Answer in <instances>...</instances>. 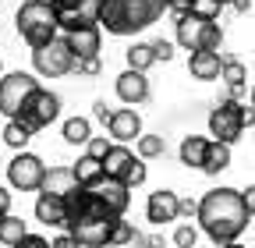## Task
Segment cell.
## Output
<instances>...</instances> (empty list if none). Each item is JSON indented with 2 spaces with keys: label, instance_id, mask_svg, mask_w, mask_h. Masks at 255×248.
<instances>
[{
  "label": "cell",
  "instance_id": "1",
  "mask_svg": "<svg viewBox=\"0 0 255 248\" xmlns=\"http://www.w3.org/2000/svg\"><path fill=\"white\" fill-rule=\"evenodd\" d=\"M121 220L124 216L114 213L96 188H75L68 195V234L82 248H107Z\"/></svg>",
  "mask_w": 255,
  "mask_h": 248
},
{
  "label": "cell",
  "instance_id": "2",
  "mask_svg": "<svg viewBox=\"0 0 255 248\" xmlns=\"http://www.w3.org/2000/svg\"><path fill=\"white\" fill-rule=\"evenodd\" d=\"M252 213L241 199L238 188H213L199 199V231L220 248V245H231L248 231Z\"/></svg>",
  "mask_w": 255,
  "mask_h": 248
},
{
  "label": "cell",
  "instance_id": "3",
  "mask_svg": "<svg viewBox=\"0 0 255 248\" xmlns=\"http://www.w3.org/2000/svg\"><path fill=\"white\" fill-rule=\"evenodd\" d=\"M163 11H170V0H103L100 28H107L110 36H135L156 25Z\"/></svg>",
  "mask_w": 255,
  "mask_h": 248
},
{
  "label": "cell",
  "instance_id": "4",
  "mask_svg": "<svg viewBox=\"0 0 255 248\" xmlns=\"http://www.w3.org/2000/svg\"><path fill=\"white\" fill-rule=\"evenodd\" d=\"M14 28L28 43V50H39L60 36V21H57V11L50 0H25L14 11Z\"/></svg>",
  "mask_w": 255,
  "mask_h": 248
},
{
  "label": "cell",
  "instance_id": "5",
  "mask_svg": "<svg viewBox=\"0 0 255 248\" xmlns=\"http://www.w3.org/2000/svg\"><path fill=\"white\" fill-rule=\"evenodd\" d=\"M252 124H255V107H245L234 96L209 110V135L213 142H223V145H234Z\"/></svg>",
  "mask_w": 255,
  "mask_h": 248
},
{
  "label": "cell",
  "instance_id": "6",
  "mask_svg": "<svg viewBox=\"0 0 255 248\" xmlns=\"http://www.w3.org/2000/svg\"><path fill=\"white\" fill-rule=\"evenodd\" d=\"M174 25H177V28H174V43H177L181 50H188V53L220 50V43H223V28H220V21L199 18V14H191V11L177 14Z\"/></svg>",
  "mask_w": 255,
  "mask_h": 248
},
{
  "label": "cell",
  "instance_id": "7",
  "mask_svg": "<svg viewBox=\"0 0 255 248\" xmlns=\"http://www.w3.org/2000/svg\"><path fill=\"white\" fill-rule=\"evenodd\" d=\"M32 68H36L39 78H64V75L78 71V57L68 46V36H57L53 43L32 50Z\"/></svg>",
  "mask_w": 255,
  "mask_h": 248
},
{
  "label": "cell",
  "instance_id": "8",
  "mask_svg": "<svg viewBox=\"0 0 255 248\" xmlns=\"http://www.w3.org/2000/svg\"><path fill=\"white\" fill-rule=\"evenodd\" d=\"M57 117H60V96L39 85V89L32 92L28 100H25V107L18 110V117H14V121H21L25 128H28L32 135H36V131L50 128V124H53Z\"/></svg>",
  "mask_w": 255,
  "mask_h": 248
},
{
  "label": "cell",
  "instance_id": "9",
  "mask_svg": "<svg viewBox=\"0 0 255 248\" xmlns=\"http://www.w3.org/2000/svg\"><path fill=\"white\" fill-rule=\"evenodd\" d=\"M36 89H39V78L28 75V71H7V75H0V114H4L7 121H14L18 110L25 107V100Z\"/></svg>",
  "mask_w": 255,
  "mask_h": 248
},
{
  "label": "cell",
  "instance_id": "10",
  "mask_svg": "<svg viewBox=\"0 0 255 248\" xmlns=\"http://www.w3.org/2000/svg\"><path fill=\"white\" fill-rule=\"evenodd\" d=\"M46 163L36 156V152H14V160L7 163V184L14 192H39L43 188V177H46Z\"/></svg>",
  "mask_w": 255,
  "mask_h": 248
},
{
  "label": "cell",
  "instance_id": "11",
  "mask_svg": "<svg viewBox=\"0 0 255 248\" xmlns=\"http://www.w3.org/2000/svg\"><path fill=\"white\" fill-rule=\"evenodd\" d=\"M50 4L57 11V21H60L64 36L75 32V28H85V25H100L103 0H50Z\"/></svg>",
  "mask_w": 255,
  "mask_h": 248
},
{
  "label": "cell",
  "instance_id": "12",
  "mask_svg": "<svg viewBox=\"0 0 255 248\" xmlns=\"http://www.w3.org/2000/svg\"><path fill=\"white\" fill-rule=\"evenodd\" d=\"M145 220H149L152 227H163V224L181 220V195L170 192V188L149 192V199H145Z\"/></svg>",
  "mask_w": 255,
  "mask_h": 248
},
{
  "label": "cell",
  "instance_id": "13",
  "mask_svg": "<svg viewBox=\"0 0 255 248\" xmlns=\"http://www.w3.org/2000/svg\"><path fill=\"white\" fill-rule=\"evenodd\" d=\"M107 135H110L114 142H121V145L138 142V138H142V117H138V110H135V107L114 110V117H110V124H107Z\"/></svg>",
  "mask_w": 255,
  "mask_h": 248
},
{
  "label": "cell",
  "instance_id": "14",
  "mask_svg": "<svg viewBox=\"0 0 255 248\" xmlns=\"http://www.w3.org/2000/svg\"><path fill=\"white\" fill-rule=\"evenodd\" d=\"M114 89H117V100L128 103V107H138V103L149 100V78H145V71H135V68L121 71Z\"/></svg>",
  "mask_w": 255,
  "mask_h": 248
},
{
  "label": "cell",
  "instance_id": "15",
  "mask_svg": "<svg viewBox=\"0 0 255 248\" xmlns=\"http://www.w3.org/2000/svg\"><path fill=\"white\" fill-rule=\"evenodd\" d=\"M36 220L43 227H60V231H68V199H57V195H43L36 199Z\"/></svg>",
  "mask_w": 255,
  "mask_h": 248
},
{
  "label": "cell",
  "instance_id": "16",
  "mask_svg": "<svg viewBox=\"0 0 255 248\" xmlns=\"http://www.w3.org/2000/svg\"><path fill=\"white\" fill-rule=\"evenodd\" d=\"M188 75L199 78V82H220L223 75V57L220 50H199L188 57Z\"/></svg>",
  "mask_w": 255,
  "mask_h": 248
},
{
  "label": "cell",
  "instance_id": "17",
  "mask_svg": "<svg viewBox=\"0 0 255 248\" xmlns=\"http://www.w3.org/2000/svg\"><path fill=\"white\" fill-rule=\"evenodd\" d=\"M68 46L75 50V57H78V60L100 57V46H103V28H100V25L75 28V32H68Z\"/></svg>",
  "mask_w": 255,
  "mask_h": 248
},
{
  "label": "cell",
  "instance_id": "18",
  "mask_svg": "<svg viewBox=\"0 0 255 248\" xmlns=\"http://www.w3.org/2000/svg\"><path fill=\"white\" fill-rule=\"evenodd\" d=\"M75 188H82V184H78V177H75L71 167H50L39 192H43V195H57V199H68Z\"/></svg>",
  "mask_w": 255,
  "mask_h": 248
},
{
  "label": "cell",
  "instance_id": "19",
  "mask_svg": "<svg viewBox=\"0 0 255 248\" xmlns=\"http://www.w3.org/2000/svg\"><path fill=\"white\" fill-rule=\"evenodd\" d=\"M135 163H138V152H131V149L121 145V142H114V149L107 152V160H103L107 177H114V181H128V174H131Z\"/></svg>",
  "mask_w": 255,
  "mask_h": 248
},
{
  "label": "cell",
  "instance_id": "20",
  "mask_svg": "<svg viewBox=\"0 0 255 248\" xmlns=\"http://www.w3.org/2000/svg\"><path fill=\"white\" fill-rule=\"evenodd\" d=\"M209 142H213V138H206V135H184V138H181V149H177L181 163H184L188 170H202L206 152H209Z\"/></svg>",
  "mask_w": 255,
  "mask_h": 248
},
{
  "label": "cell",
  "instance_id": "21",
  "mask_svg": "<svg viewBox=\"0 0 255 248\" xmlns=\"http://www.w3.org/2000/svg\"><path fill=\"white\" fill-rule=\"evenodd\" d=\"M96 192H100L103 199H107V206L114 209V213H128V206H131V188H128L124 181H114V177H103L100 184H96Z\"/></svg>",
  "mask_w": 255,
  "mask_h": 248
},
{
  "label": "cell",
  "instance_id": "22",
  "mask_svg": "<svg viewBox=\"0 0 255 248\" xmlns=\"http://www.w3.org/2000/svg\"><path fill=\"white\" fill-rule=\"evenodd\" d=\"M71 170H75V177H78V184H82V188H96V184H100V181L107 177L103 160L89 156V152H82V156H78V163H71Z\"/></svg>",
  "mask_w": 255,
  "mask_h": 248
},
{
  "label": "cell",
  "instance_id": "23",
  "mask_svg": "<svg viewBox=\"0 0 255 248\" xmlns=\"http://www.w3.org/2000/svg\"><path fill=\"white\" fill-rule=\"evenodd\" d=\"M107 248H149V234H142L131 220H121L114 238L107 241Z\"/></svg>",
  "mask_w": 255,
  "mask_h": 248
},
{
  "label": "cell",
  "instance_id": "24",
  "mask_svg": "<svg viewBox=\"0 0 255 248\" xmlns=\"http://www.w3.org/2000/svg\"><path fill=\"white\" fill-rule=\"evenodd\" d=\"M220 82L231 89V96L238 100L241 92H245V85H248V68L241 64L238 57H223V75H220Z\"/></svg>",
  "mask_w": 255,
  "mask_h": 248
},
{
  "label": "cell",
  "instance_id": "25",
  "mask_svg": "<svg viewBox=\"0 0 255 248\" xmlns=\"http://www.w3.org/2000/svg\"><path fill=\"white\" fill-rule=\"evenodd\" d=\"M60 135H64L68 145H89L92 124H89V117H68V121H64V128H60Z\"/></svg>",
  "mask_w": 255,
  "mask_h": 248
},
{
  "label": "cell",
  "instance_id": "26",
  "mask_svg": "<svg viewBox=\"0 0 255 248\" xmlns=\"http://www.w3.org/2000/svg\"><path fill=\"white\" fill-rule=\"evenodd\" d=\"M124 60H128V68H135V71H149L156 64V50H152V43H131L124 50Z\"/></svg>",
  "mask_w": 255,
  "mask_h": 248
},
{
  "label": "cell",
  "instance_id": "27",
  "mask_svg": "<svg viewBox=\"0 0 255 248\" xmlns=\"http://www.w3.org/2000/svg\"><path fill=\"white\" fill-rule=\"evenodd\" d=\"M231 167V145H223V142H209V152H206V163H202V174H220V170H227Z\"/></svg>",
  "mask_w": 255,
  "mask_h": 248
},
{
  "label": "cell",
  "instance_id": "28",
  "mask_svg": "<svg viewBox=\"0 0 255 248\" xmlns=\"http://www.w3.org/2000/svg\"><path fill=\"white\" fill-rule=\"evenodd\" d=\"M25 234H28V227H25V220H21V216L7 213L4 220H0V241H4L7 248H14V245H18Z\"/></svg>",
  "mask_w": 255,
  "mask_h": 248
},
{
  "label": "cell",
  "instance_id": "29",
  "mask_svg": "<svg viewBox=\"0 0 255 248\" xmlns=\"http://www.w3.org/2000/svg\"><path fill=\"white\" fill-rule=\"evenodd\" d=\"M135 152H138L142 160H159L167 152V142H163V135H142L135 142Z\"/></svg>",
  "mask_w": 255,
  "mask_h": 248
},
{
  "label": "cell",
  "instance_id": "30",
  "mask_svg": "<svg viewBox=\"0 0 255 248\" xmlns=\"http://www.w3.org/2000/svg\"><path fill=\"white\" fill-rule=\"evenodd\" d=\"M28 138H32V131L25 128L21 121H7V124H4V142H7V145H11L14 152H25Z\"/></svg>",
  "mask_w": 255,
  "mask_h": 248
},
{
  "label": "cell",
  "instance_id": "31",
  "mask_svg": "<svg viewBox=\"0 0 255 248\" xmlns=\"http://www.w3.org/2000/svg\"><path fill=\"white\" fill-rule=\"evenodd\" d=\"M199 227L195 224H177L174 227V248H195L199 245Z\"/></svg>",
  "mask_w": 255,
  "mask_h": 248
},
{
  "label": "cell",
  "instance_id": "32",
  "mask_svg": "<svg viewBox=\"0 0 255 248\" xmlns=\"http://www.w3.org/2000/svg\"><path fill=\"white\" fill-rule=\"evenodd\" d=\"M188 11H191V14H199V18L216 21L220 11H223V4H220V0H191V7H188Z\"/></svg>",
  "mask_w": 255,
  "mask_h": 248
},
{
  "label": "cell",
  "instance_id": "33",
  "mask_svg": "<svg viewBox=\"0 0 255 248\" xmlns=\"http://www.w3.org/2000/svg\"><path fill=\"white\" fill-rule=\"evenodd\" d=\"M110 149H114V138H107V135H92L89 145H85V152H89V156H96V160H107Z\"/></svg>",
  "mask_w": 255,
  "mask_h": 248
},
{
  "label": "cell",
  "instance_id": "34",
  "mask_svg": "<svg viewBox=\"0 0 255 248\" xmlns=\"http://www.w3.org/2000/svg\"><path fill=\"white\" fill-rule=\"evenodd\" d=\"M145 177H149V170H145V160L138 156V163L131 167V174H128L124 184H128V188H138V184H145Z\"/></svg>",
  "mask_w": 255,
  "mask_h": 248
},
{
  "label": "cell",
  "instance_id": "35",
  "mask_svg": "<svg viewBox=\"0 0 255 248\" xmlns=\"http://www.w3.org/2000/svg\"><path fill=\"white\" fill-rule=\"evenodd\" d=\"M103 71V64H100V57H89V60H78V75H85V78H96Z\"/></svg>",
  "mask_w": 255,
  "mask_h": 248
},
{
  "label": "cell",
  "instance_id": "36",
  "mask_svg": "<svg viewBox=\"0 0 255 248\" xmlns=\"http://www.w3.org/2000/svg\"><path fill=\"white\" fill-rule=\"evenodd\" d=\"M152 50H156V60H174V43L170 39H156Z\"/></svg>",
  "mask_w": 255,
  "mask_h": 248
},
{
  "label": "cell",
  "instance_id": "37",
  "mask_svg": "<svg viewBox=\"0 0 255 248\" xmlns=\"http://www.w3.org/2000/svg\"><path fill=\"white\" fill-rule=\"evenodd\" d=\"M181 220H199V199H181Z\"/></svg>",
  "mask_w": 255,
  "mask_h": 248
},
{
  "label": "cell",
  "instance_id": "38",
  "mask_svg": "<svg viewBox=\"0 0 255 248\" xmlns=\"http://www.w3.org/2000/svg\"><path fill=\"white\" fill-rule=\"evenodd\" d=\"M14 248H50V241H46L43 234H25V238H21Z\"/></svg>",
  "mask_w": 255,
  "mask_h": 248
},
{
  "label": "cell",
  "instance_id": "39",
  "mask_svg": "<svg viewBox=\"0 0 255 248\" xmlns=\"http://www.w3.org/2000/svg\"><path fill=\"white\" fill-rule=\"evenodd\" d=\"M92 117H96V121H103V124H110L114 110L107 107V100H96V103H92Z\"/></svg>",
  "mask_w": 255,
  "mask_h": 248
},
{
  "label": "cell",
  "instance_id": "40",
  "mask_svg": "<svg viewBox=\"0 0 255 248\" xmlns=\"http://www.w3.org/2000/svg\"><path fill=\"white\" fill-rule=\"evenodd\" d=\"M50 248H82V245H78V241H75L68 231H64L60 238H53V241H50Z\"/></svg>",
  "mask_w": 255,
  "mask_h": 248
},
{
  "label": "cell",
  "instance_id": "41",
  "mask_svg": "<svg viewBox=\"0 0 255 248\" xmlns=\"http://www.w3.org/2000/svg\"><path fill=\"white\" fill-rule=\"evenodd\" d=\"M191 7V0H170V11H177V14H184Z\"/></svg>",
  "mask_w": 255,
  "mask_h": 248
},
{
  "label": "cell",
  "instance_id": "42",
  "mask_svg": "<svg viewBox=\"0 0 255 248\" xmlns=\"http://www.w3.org/2000/svg\"><path fill=\"white\" fill-rule=\"evenodd\" d=\"M231 7H234L238 14H248V11H252V0H234V4H231Z\"/></svg>",
  "mask_w": 255,
  "mask_h": 248
},
{
  "label": "cell",
  "instance_id": "43",
  "mask_svg": "<svg viewBox=\"0 0 255 248\" xmlns=\"http://www.w3.org/2000/svg\"><path fill=\"white\" fill-rule=\"evenodd\" d=\"M149 248H163V238H156V234H149Z\"/></svg>",
  "mask_w": 255,
  "mask_h": 248
},
{
  "label": "cell",
  "instance_id": "44",
  "mask_svg": "<svg viewBox=\"0 0 255 248\" xmlns=\"http://www.w3.org/2000/svg\"><path fill=\"white\" fill-rule=\"evenodd\" d=\"M220 248H245L241 241H231V245H220Z\"/></svg>",
  "mask_w": 255,
  "mask_h": 248
},
{
  "label": "cell",
  "instance_id": "45",
  "mask_svg": "<svg viewBox=\"0 0 255 248\" xmlns=\"http://www.w3.org/2000/svg\"><path fill=\"white\" fill-rule=\"evenodd\" d=\"M248 96H252V107H255V85H252V92H248Z\"/></svg>",
  "mask_w": 255,
  "mask_h": 248
},
{
  "label": "cell",
  "instance_id": "46",
  "mask_svg": "<svg viewBox=\"0 0 255 248\" xmlns=\"http://www.w3.org/2000/svg\"><path fill=\"white\" fill-rule=\"evenodd\" d=\"M220 4H223V7H231V4H234V0H220Z\"/></svg>",
  "mask_w": 255,
  "mask_h": 248
},
{
  "label": "cell",
  "instance_id": "47",
  "mask_svg": "<svg viewBox=\"0 0 255 248\" xmlns=\"http://www.w3.org/2000/svg\"><path fill=\"white\" fill-rule=\"evenodd\" d=\"M0 75H4V64H0Z\"/></svg>",
  "mask_w": 255,
  "mask_h": 248
}]
</instances>
